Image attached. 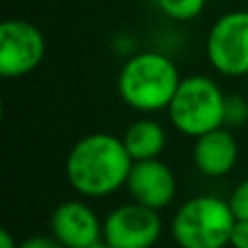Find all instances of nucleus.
Returning <instances> with one entry per match:
<instances>
[{
    "label": "nucleus",
    "mask_w": 248,
    "mask_h": 248,
    "mask_svg": "<svg viewBox=\"0 0 248 248\" xmlns=\"http://www.w3.org/2000/svg\"><path fill=\"white\" fill-rule=\"evenodd\" d=\"M46 55L42 31L26 20H4L0 24V74L22 78L39 68Z\"/></svg>",
    "instance_id": "nucleus-6"
},
{
    "label": "nucleus",
    "mask_w": 248,
    "mask_h": 248,
    "mask_svg": "<svg viewBox=\"0 0 248 248\" xmlns=\"http://www.w3.org/2000/svg\"><path fill=\"white\" fill-rule=\"evenodd\" d=\"M50 233L65 248H90L103 242V222L81 201H65L50 216Z\"/></svg>",
    "instance_id": "nucleus-8"
},
{
    "label": "nucleus",
    "mask_w": 248,
    "mask_h": 248,
    "mask_svg": "<svg viewBox=\"0 0 248 248\" xmlns=\"http://www.w3.org/2000/svg\"><path fill=\"white\" fill-rule=\"evenodd\" d=\"M0 248H20L9 229H0Z\"/></svg>",
    "instance_id": "nucleus-17"
},
{
    "label": "nucleus",
    "mask_w": 248,
    "mask_h": 248,
    "mask_svg": "<svg viewBox=\"0 0 248 248\" xmlns=\"http://www.w3.org/2000/svg\"><path fill=\"white\" fill-rule=\"evenodd\" d=\"M235 216L229 201L218 196H196L185 201L172 220V237L179 248H227Z\"/></svg>",
    "instance_id": "nucleus-3"
},
{
    "label": "nucleus",
    "mask_w": 248,
    "mask_h": 248,
    "mask_svg": "<svg viewBox=\"0 0 248 248\" xmlns=\"http://www.w3.org/2000/svg\"><path fill=\"white\" fill-rule=\"evenodd\" d=\"M161 237L157 209L140 202L120 205L105 218L103 242L111 248H153Z\"/></svg>",
    "instance_id": "nucleus-7"
},
{
    "label": "nucleus",
    "mask_w": 248,
    "mask_h": 248,
    "mask_svg": "<svg viewBox=\"0 0 248 248\" xmlns=\"http://www.w3.org/2000/svg\"><path fill=\"white\" fill-rule=\"evenodd\" d=\"M20 248H65L57 240L55 235H33V237H26L24 242L20 244Z\"/></svg>",
    "instance_id": "nucleus-15"
},
{
    "label": "nucleus",
    "mask_w": 248,
    "mask_h": 248,
    "mask_svg": "<svg viewBox=\"0 0 248 248\" xmlns=\"http://www.w3.org/2000/svg\"><path fill=\"white\" fill-rule=\"evenodd\" d=\"M207 57L224 77L248 74V11L220 16L207 35Z\"/></svg>",
    "instance_id": "nucleus-5"
},
{
    "label": "nucleus",
    "mask_w": 248,
    "mask_h": 248,
    "mask_svg": "<svg viewBox=\"0 0 248 248\" xmlns=\"http://www.w3.org/2000/svg\"><path fill=\"white\" fill-rule=\"evenodd\" d=\"M248 120V103L242 96H227L224 100V126H240Z\"/></svg>",
    "instance_id": "nucleus-13"
},
{
    "label": "nucleus",
    "mask_w": 248,
    "mask_h": 248,
    "mask_svg": "<svg viewBox=\"0 0 248 248\" xmlns=\"http://www.w3.org/2000/svg\"><path fill=\"white\" fill-rule=\"evenodd\" d=\"M90 248H111V246L105 244V242H98V244H94V246H90Z\"/></svg>",
    "instance_id": "nucleus-18"
},
{
    "label": "nucleus",
    "mask_w": 248,
    "mask_h": 248,
    "mask_svg": "<svg viewBox=\"0 0 248 248\" xmlns=\"http://www.w3.org/2000/svg\"><path fill=\"white\" fill-rule=\"evenodd\" d=\"M181 85L174 61L161 52H137L122 65L118 92L128 107L137 111L168 109Z\"/></svg>",
    "instance_id": "nucleus-2"
},
{
    "label": "nucleus",
    "mask_w": 248,
    "mask_h": 248,
    "mask_svg": "<svg viewBox=\"0 0 248 248\" xmlns=\"http://www.w3.org/2000/svg\"><path fill=\"white\" fill-rule=\"evenodd\" d=\"M237 155L240 150H237L235 137L224 126L196 137V144H194V163L198 172L211 179L227 176L235 168Z\"/></svg>",
    "instance_id": "nucleus-10"
},
{
    "label": "nucleus",
    "mask_w": 248,
    "mask_h": 248,
    "mask_svg": "<svg viewBox=\"0 0 248 248\" xmlns=\"http://www.w3.org/2000/svg\"><path fill=\"white\" fill-rule=\"evenodd\" d=\"M229 205H231V211H233V216H235V220H248V179L242 181L231 192Z\"/></svg>",
    "instance_id": "nucleus-14"
},
{
    "label": "nucleus",
    "mask_w": 248,
    "mask_h": 248,
    "mask_svg": "<svg viewBox=\"0 0 248 248\" xmlns=\"http://www.w3.org/2000/svg\"><path fill=\"white\" fill-rule=\"evenodd\" d=\"M122 141L126 146L128 155L133 157V161L159 159V155L166 148V131L157 120L141 118L124 131Z\"/></svg>",
    "instance_id": "nucleus-11"
},
{
    "label": "nucleus",
    "mask_w": 248,
    "mask_h": 248,
    "mask_svg": "<svg viewBox=\"0 0 248 248\" xmlns=\"http://www.w3.org/2000/svg\"><path fill=\"white\" fill-rule=\"evenodd\" d=\"M224 100L220 85L209 77L194 74L181 78L168 113L174 128L187 137H201L214 128L224 126Z\"/></svg>",
    "instance_id": "nucleus-4"
},
{
    "label": "nucleus",
    "mask_w": 248,
    "mask_h": 248,
    "mask_svg": "<svg viewBox=\"0 0 248 248\" xmlns=\"http://www.w3.org/2000/svg\"><path fill=\"white\" fill-rule=\"evenodd\" d=\"M231 248H248V220H235L231 233Z\"/></svg>",
    "instance_id": "nucleus-16"
},
{
    "label": "nucleus",
    "mask_w": 248,
    "mask_h": 248,
    "mask_svg": "<svg viewBox=\"0 0 248 248\" xmlns=\"http://www.w3.org/2000/svg\"><path fill=\"white\" fill-rule=\"evenodd\" d=\"M126 189L135 202L159 211L174 201L176 176L170 170V166H166L159 159L133 161V168L128 172Z\"/></svg>",
    "instance_id": "nucleus-9"
},
{
    "label": "nucleus",
    "mask_w": 248,
    "mask_h": 248,
    "mask_svg": "<svg viewBox=\"0 0 248 248\" xmlns=\"http://www.w3.org/2000/svg\"><path fill=\"white\" fill-rule=\"evenodd\" d=\"M133 157L122 137L111 133H90L70 148L65 176L74 192L85 198H103L118 192L128 181Z\"/></svg>",
    "instance_id": "nucleus-1"
},
{
    "label": "nucleus",
    "mask_w": 248,
    "mask_h": 248,
    "mask_svg": "<svg viewBox=\"0 0 248 248\" xmlns=\"http://www.w3.org/2000/svg\"><path fill=\"white\" fill-rule=\"evenodd\" d=\"M159 11L176 22H189L198 17L205 9L207 0H155Z\"/></svg>",
    "instance_id": "nucleus-12"
}]
</instances>
